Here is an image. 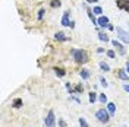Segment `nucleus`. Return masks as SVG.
Instances as JSON below:
<instances>
[{"instance_id":"nucleus-26","label":"nucleus","mask_w":129,"mask_h":127,"mask_svg":"<svg viewBox=\"0 0 129 127\" xmlns=\"http://www.w3.org/2000/svg\"><path fill=\"white\" fill-rule=\"evenodd\" d=\"M123 89H125L126 92H129V85H125V86H123Z\"/></svg>"},{"instance_id":"nucleus-25","label":"nucleus","mask_w":129,"mask_h":127,"mask_svg":"<svg viewBox=\"0 0 129 127\" xmlns=\"http://www.w3.org/2000/svg\"><path fill=\"white\" fill-rule=\"evenodd\" d=\"M44 9H40V12H38V19H43V16H44Z\"/></svg>"},{"instance_id":"nucleus-10","label":"nucleus","mask_w":129,"mask_h":127,"mask_svg":"<svg viewBox=\"0 0 129 127\" xmlns=\"http://www.w3.org/2000/svg\"><path fill=\"white\" fill-rule=\"evenodd\" d=\"M87 13H88V18L91 19V22L94 25H97V21H95V18H94V15H92V10H89V9H87Z\"/></svg>"},{"instance_id":"nucleus-9","label":"nucleus","mask_w":129,"mask_h":127,"mask_svg":"<svg viewBox=\"0 0 129 127\" xmlns=\"http://www.w3.org/2000/svg\"><path fill=\"white\" fill-rule=\"evenodd\" d=\"M54 38H56L57 41H62V42H63V41H66V40H68V37L64 35L63 32H56V35H54Z\"/></svg>"},{"instance_id":"nucleus-12","label":"nucleus","mask_w":129,"mask_h":127,"mask_svg":"<svg viewBox=\"0 0 129 127\" xmlns=\"http://www.w3.org/2000/svg\"><path fill=\"white\" fill-rule=\"evenodd\" d=\"M100 67H101V70L103 72H110V66H109L107 63H104V61L100 63Z\"/></svg>"},{"instance_id":"nucleus-7","label":"nucleus","mask_w":129,"mask_h":127,"mask_svg":"<svg viewBox=\"0 0 129 127\" xmlns=\"http://www.w3.org/2000/svg\"><path fill=\"white\" fill-rule=\"evenodd\" d=\"M62 25L63 26H71V22H69V12H64L63 16H62Z\"/></svg>"},{"instance_id":"nucleus-21","label":"nucleus","mask_w":129,"mask_h":127,"mask_svg":"<svg viewBox=\"0 0 129 127\" xmlns=\"http://www.w3.org/2000/svg\"><path fill=\"white\" fill-rule=\"evenodd\" d=\"M50 5H51V8H59V6H60V2H59V0H51Z\"/></svg>"},{"instance_id":"nucleus-4","label":"nucleus","mask_w":129,"mask_h":127,"mask_svg":"<svg viewBox=\"0 0 129 127\" xmlns=\"http://www.w3.org/2000/svg\"><path fill=\"white\" fill-rule=\"evenodd\" d=\"M116 32L119 34V38L120 40H123L125 42H129V32L125 31L123 28H116Z\"/></svg>"},{"instance_id":"nucleus-24","label":"nucleus","mask_w":129,"mask_h":127,"mask_svg":"<svg viewBox=\"0 0 129 127\" xmlns=\"http://www.w3.org/2000/svg\"><path fill=\"white\" fill-rule=\"evenodd\" d=\"M100 82H101V86L107 88V85H109V83H107V80H106L104 78H100Z\"/></svg>"},{"instance_id":"nucleus-27","label":"nucleus","mask_w":129,"mask_h":127,"mask_svg":"<svg viewBox=\"0 0 129 127\" xmlns=\"http://www.w3.org/2000/svg\"><path fill=\"white\" fill-rule=\"evenodd\" d=\"M87 2H88V3H97L98 0H87Z\"/></svg>"},{"instance_id":"nucleus-14","label":"nucleus","mask_w":129,"mask_h":127,"mask_svg":"<svg viewBox=\"0 0 129 127\" xmlns=\"http://www.w3.org/2000/svg\"><path fill=\"white\" fill-rule=\"evenodd\" d=\"M98 38H100V41H104V42L109 41V37H107V34H104V32H100L98 34Z\"/></svg>"},{"instance_id":"nucleus-5","label":"nucleus","mask_w":129,"mask_h":127,"mask_svg":"<svg viewBox=\"0 0 129 127\" xmlns=\"http://www.w3.org/2000/svg\"><path fill=\"white\" fill-rule=\"evenodd\" d=\"M112 44H113V47H114L116 50H117V53H119L120 56H125V53H126V51H125V48H123V45H122V44L119 42V41L113 40V41H112Z\"/></svg>"},{"instance_id":"nucleus-23","label":"nucleus","mask_w":129,"mask_h":127,"mask_svg":"<svg viewBox=\"0 0 129 127\" xmlns=\"http://www.w3.org/2000/svg\"><path fill=\"white\" fill-rule=\"evenodd\" d=\"M107 56L110 57V58H114L116 54H114V51H113V50H109V51H107Z\"/></svg>"},{"instance_id":"nucleus-16","label":"nucleus","mask_w":129,"mask_h":127,"mask_svg":"<svg viewBox=\"0 0 129 127\" xmlns=\"http://www.w3.org/2000/svg\"><path fill=\"white\" fill-rule=\"evenodd\" d=\"M119 78H120L122 80H128V73L125 70H119Z\"/></svg>"},{"instance_id":"nucleus-19","label":"nucleus","mask_w":129,"mask_h":127,"mask_svg":"<svg viewBox=\"0 0 129 127\" xmlns=\"http://www.w3.org/2000/svg\"><path fill=\"white\" fill-rule=\"evenodd\" d=\"M79 126H81V127H89V126H88V123H87V120L82 118V117L79 118Z\"/></svg>"},{"instance_id":"nucleus-1","label":"nucleus","mask_w":129,"mask_h":127,"mask_svg":"<svg viewBox=\"0 0 129 127\" xmlns=\"http://www.w3.org/2000/svg\"><path fill=\"white\" fill-rule=\"evenodd\" d=\"M72 57L75 58L76 63H81V64L88 61V54H87L85 50H72Z\"/></svg>"},{"instance_id":"nucleus-11","label":"nucleus","mask_w":129,"mask_h":127,"mask_svg":"<svg viewBox=\"0 0 129 127\" xmlns=\"http://www.w3.org/2000/svg\"><path fill=\"white\" fill-rule=\"evenodd\" d=\"M88 98H89V102H91V104H94V102L97 101V94H95V92H89Z\"/></svg>"},{"instance_id":"nucleus-22","label":"nucleus","mask_w":129,"mask_h":127,"mask_svg":"<svg viewBox=\"0 0 129 127\" xmlns=\"http://www.w3.org/2000/svg\"><path fill=\"white\" fill-rule=\"evenodd\" d=\"M98 99H100V102H101V104H106V102H107V96H106L104 94H101Z\"/></svg>"},{"instance_id":"nucleus-20","label":"nucleus","mask_w":129,"mask_h":127,"mask_svg":"<svg viewBox=\"0 0 129 127\" xmlns=\"http://www.w3.org/2000/svg\"><path fill=\"white\" fill-rule=\"evenodd\" d=\"M82 91H84V86H82V85H76V86H75V94H79Z\"/></svg>"},{"instance_id":"nucleus-8","label":"nucleus","mask_w":129,"mask_h":127,"mask_svg":"<svg viewBox=\"0 0 129 127\" xmlns=\"http://www.w3.org/2000/svg\"><path fill=\"white\" fill-rule=\"evenodd\" d=\"M107 111L110 112V115H114V112H116V105H114V104L113 102H109L107 104Z\"/></svg>"},{"instance_id":"nucleus-6","label":"nucleus","mask_w":129,"mask_h":127,"mask_svg":"<svg viewBox=\"0 0 129 127\" xmlns=\"http://www.w3.org/2000/svg\"><path fill=\"white\" fill-rule=\"evenodd\" d=\"M97 24L100 25V26H103V28H106V26H109V18H107V16H101V18H100V19H98V21H97Z\"/></svg>"},{"instance_id":"nucleus-18","label":"nucleus","mask_w":129,"mask_h":127,"mask_svg":"<svg viewBox=\"0 0 129 127\" xmlns=\"http://www.w3.org/2000/svg\"><path fill=\"white\" fill-rule=\"evenodd\" d=\"M92 13H95V15H101V13H103V9L100 8V6H95V8L92 9Z\"/></svg>"},{"instance_id":"nucleus-2","label":"nucleus","mask_w":129,"mask_h":127,"mask_svg":"<svg viewBox=\"0 0 129 127\" xmlns=\"http://www.w3.org/2000/svg\"><path fill=\"white\" fill-rule=\"evenodd\" d=\"M95 117H97V120L100 121V123H109V120H110V112L107 111V110H104V108H101V110H98V111L95 112Z\"/></svg>"},{"instance_id":"nucleus-17","label":"nucleus","mask_w":129,"mask_h":127,"mask_svg":"<svg viewBox=\"0 0 129 127\" xmlns=\"http://www.w3.org/2000/svg\"><path fill=\"white\" fill-rule=\"evenodd\" d=\"M54 72H56V75L59 78H63L64 75H66V72H64L63 69H54Z\"/></svg>"},{"instance_id":"nucleus-3","label":"nucleus","mask_w":129,"mask_h":127,"mask_svg":"<svg viewBox=\"0 0 129 127\" xmlns=\"http://www.w3.org/2000/svg\"><path fill=\"white\" fill-rule=\"evenodd\" d=\"M54 121H56L54 112H53V110H50L47 114V117L44 118V124H46V127H54Z\"/></svg>"},{"instance_id":"nucleus-13","label":"nucleus","mask_w":129,"mask_h":127,"mask_svg":"<svg viewBox=\"0 0 129 127\" xmlns=\"http://www.w3.org/2000/svg\"><path fill=\"white\" fill-rule=\"evenodd\" d=\"M81 78H82V79H88L89 78V70H87V69L81 70Z\"/></svg>"},{"instance_id":"nucleus-28","label":"nucleus","mask_w":129,"mask_h":127,"mask_svg":"<svg viewBox=\"0 0 129 127\" xmlns=\"http://www.w3.org/2000/svg\"><path fill=\"white\" fill-rule=\"evenodd\" d=\"M126 70H128V73H129V63H126Z\"/></svg>"},{"instance_id":"nucleus-15","label":"nucleus","mask_w":129,"mask_h":127,"mask_svg":"<svg viewBox=\"0 0 129 127\" xmlns=\"http://www.w3.org/2000/svg\"><path fill=\"white\" fill-rule=\"evenodd\" d=\"M13 107H15V108H21V107H22V99H21V98H16L15 101H13Z\"/></svg>"}]
</instances>
